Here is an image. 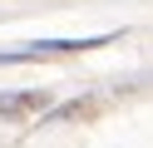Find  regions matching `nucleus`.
I'll return each mask as SVG.
<instances>
[{
  "mask_svg": "<svg viewBox=\"0 0 153 148\" xmlns=\"http://www.w3.org/2000/svg\"><path fill=\"white\" fill-rule=\"evenodd\" d=\"M109 39H119V35H94V39H40V45H25V49H5L0 64H25V59H54V54H79V49H104Z\"/></svg>",
  "mask_w": 153,
  "mask_h": 148,
  "instance_id": "obj_1",
  "label": "nucleus"
},
{
  "mask_svg": "<svg viewBox=\"0 0 153 148\" xmlns=\"http://www.w3.org/2000/svg\"><path fill=\"white\" fill-rule=\"evenodd\" d=\"M50 99L40 94V89H30V94H0V118H25L35 114V109H45Z\"/></svg>",
  "mask_w": 153,
  "mask_h": 148,
  "instance_id": "obj_2",
  "label": "nucleus"
},
{
  "mask_svg": "<svg viewBox=\"0 0 153 148\" xmlns=\"http://www.w3.org/2000/svg\"><path fill=\"white\" fill-rule=\"evenodd\" d=\"M89 114H94V99H74V104L50 109V114H45V128L50 123H69V118H89Z\"/></svg>",
  "mask_w": 153,
  "mask_h": 148,
  "instance_id": "obj_3",
  "label": "nucleus"
}]
</instances>
